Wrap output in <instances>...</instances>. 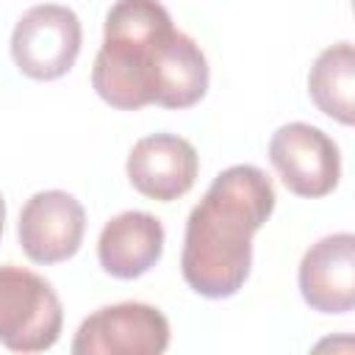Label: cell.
I'll use <instances>...</instances> for the list:
<instances>
[{
    "instance_id": "cell-1",
    "label": "cell",
    "mask_w": 355,
    "mask_h": 355,
    "mask_svg": "<svg viewBox=\"0 0 355 355\" xmlns=\"http://www.w3.org/2000/svg\"><path fill=\"white\" fill-rule=\"evenodd\" d=\"M275 186L252 164L227 166L186 219L180 272L208 300L239 294L252 266V236L275 211Z\"/></svg>"
},
{
    "instance_id": "cell-2",
    "label": "cell",
    "mask_w": 355,
    "mask_h": 355,
    "mask_svg": "<svg viewBox=\"0 0 355 355\" xmlns=\"http://www.w3.org/2000/svg\"><path fill=\"white\" fill-rule=\"evenodd\" d=\"M172 31V17L158 0H116L105 14L103 47L92 67L100 100L122 111L150 105L155 61Z\"/></svg>"
},
{
    "instance_id": "cell-3",
    "label": "cell",
    "mask_w": 355,
    "mask_h": 355,
    "mask_svg": "<svg viewBox=\"0 0 355 355\" xmlns=\"http://www.w3.org/2000/svg\"><path fill=\"white\" fill-rule=\"evenodd\" d=\"M61 327L64 308L55 288L31 269L0 266V344L14 352H44Z\"/></svg>"
},
{
    "instance_id": "cell-4",
    "label": "cell",
    "mask_w": 355,
    "mask_h": 355,
    "mask_svg": "<svg viewBox=\"0 0 355 355\" xmlns=\"http://www.w3.org/2000/svg\"><path fill=\"white\" fill-rule=\"evenodd\" d=\"M83 28L72 8L42 3L28 8L11 33V58L25 78L55 80L67 75L80 53Z\"/></svg>"
},
{
    "instance_id": "cell-5",
    "label": "cell",
    "mask_w": 355,
    "mask_h": 355,
    "mask_svg": "<svg viewBox=\"0 0 355 355\" xmlns=\"http://www.w3.org/2000/svg\"><path fill=\"white\" fill-rule=\"evenodd\" d=\"M169 347L166 316L147 302H116L89 313L75 338L72 355H161Z\"/></svg>"
},
{
    "instance_id": "cell-6",
    "label": "cell",
    "mask_w": 355,
    "mask_h": 355,
    "mask_svg": "<svg viewBox=\"0 0 355 355\" xmlns=\"http://www.w3.org/2000/svg\"><path fill=\"white\" fill-rule=\"evenodd\" d=\"M269 161L286 189L308 200L330 194L341 178L338 144L308 122L280 125L269 141Z\"/></svg>"
},
{
    "instance_id": "cell-7",
    "label": "cell",
    "mask_w": 355,
    "mask_h": 355,
    "mask_svg": "<svg viewBox=\"0 0 355 355\" xmlns=\"http://www.w3.org/2000/svg\"><path fill=\"white\" fill-rule=\"evenodd\" d=\"M83 233L86 211L61 189L36 191L19 211V247L33 263H61L72 258L83 244Z\"/></svg>"
},
{
    "instance_id": "cell-8",
    "label": "cell",
    "mask_w": 355,
    "mask_h": 355,
    "mask_svg": "<svg viewBox=\"0 0 355 355\" xmlns=\"http://www.w3.org/2000/svg\"><path fill=\"white\" fill-rule=\"evenodd\" d=\"M130 186L158 202H172L183 197L200 172V155L191 141L175 133H153L133 144L128 155Z\"/></svg>"
},
{
    "instance_id": "cell-9",
    "label": "cell",
    "mask_w": 355,
    "mask_h": 355,
    "mask_svg": "<svg viewBox=\"0 0 355 355\" xmlns=\"http://www.w3.org/2000/svg\"><path fill=\"white\" fill-rule=\"evenodd\" d=\"M300 294L319 313L355 308V236L333 233L311 244L300 261Z\"/></svg>"
},
{
    "instance_id": "cell-10",
    "label": "cell",
    "mask_w": 355,
    "mask_h": 355,
    "mask_svg": "<svg viewBox=\"0 0 355 355\" xmlns=\"http://www.w3.org/2000/svg\"><path fill=\"white\" fill-rule=\"evenodd\" d=\"M164 252V225L147 211H122L108 219L97 239V261L116 280H136Z\"/></svg>"
},
{
    "instance_id": "cell-11",
    "label": "cell",
    "mask_w": 355,
    "mask_h": 355,
    "mask_svg": "<svg viewBox=\"0 0 355 355\" xmlns=\"http://www.w3.org/2000/svg\"><path fill=\"white\" fill-rule=\"evenodd\" d=\"M208 92V61L200 44L183 33L172 31L155 61L153 103L164 108H191Z\"/></svg>"
},
{
    "instance_id": "cell-12",
    "label": "cell",
    "mask_w": 355,
    "mask_h": 355,
    "mask_svg": "<svg viewBox=\"0 0 355 355\" xmlns=\"http://www.w3.org/2000/svg\"><path fill=\"white\" fill-rule=\"evenodd\" d=\"M308 94L316 103V108L341 122L352 125L355 119V50L352 42H338L330 44L327 50L319 53L308 72Z\"/></svg>"
},
{
    "instance_id": "cell-13",
    "label": "cell",
    "mask_w": 355,
    "mask_h": 355,
    "mask_svg": "<svg viewBox=\"0 0 355 355\" xmlns=\"http://www.w3.org/2000/svg\"><path fill=\"white\" fill-rule=\"evenodd\" d=\"M3 225H6V200L0 194V236H3Z\"/></svg>"
}]
</instances>
